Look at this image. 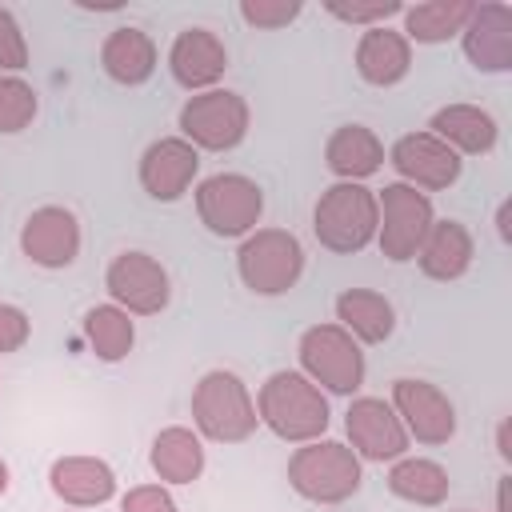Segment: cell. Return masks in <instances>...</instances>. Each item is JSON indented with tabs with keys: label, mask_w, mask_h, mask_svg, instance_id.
<instances>
[{
	"label": "cell",
	"mask_w": 512,
	"mask_h": 512,
	"mask_svg": "<svg viewBox=\"0 0 512 512\" xmlns=\"http://www.w3.org/2000/svg\"><path fill=\"white\" fill-rule=\"evenodd\" d=\"M256 416L280 440L308 444V440H320L328 428V400L304 372H272L260 388Z\"/></svg>",
	"instance_id": "1"
},
{
	"label": "cell",
	"mask_w": 512,
	"mask_h": 512,
	"mask_svg": "<svg viewBox=\"0 0 512 512\" xmlns=\"http://www.w3.org/2000/svg\"><path fill=\"white\" fill-rule=\"evenodd\" d=\"M192 420H196L200 436H208L216 444H240L260 424L244 380L236 372H224V368L200 376V384L192 392Z\"/></svg>",
	"instance_id": "2"
},
{
	"label": "cell",
	"mask_w": 512,
	"mask_h": 512,
	"mask_svg": "<svg viewBox=\"0 0 512 512\" xmlns=\"http://www.w3.org/2000/svg\"><path fill=\"white\" fill-rule=\"evenodd\" d=\"M288 484L312 504H340L360 488V460L340 440H308L288 460Z\"/></svg>",
	"instance_id": "3"
},
{
	"label": "cell",
	"mask_w": 512,
	"mask_h": 512,
	"mask_svg": "<svg viewBox=\"0 0 512 512\" xmlns=\"http://www.w3.org/2000/svg\"><path fill=\"white\" fill-rule=\"evenodd\" d=\"M376 224H380L376 196L364 184H352V180H340L328 192H320L316 212H312L316 240L324 248H332V252H344V256L360 252L364 244H372Z\"/></svg>",
	"instance_id": "4"
},
{
	"label": "cell",
	"mask_w": 512,
	"mask_h": 512,
	"mask_svg": "<svg viewBox=\"0 0 512 512\" xmlns=\"http://www.w3.org/2000/svg\"><path fill=\"white\" fill-rule=\"evenodd\" d=\"M240 280L260 296L288 292L304 272V248L284 228H256L236 252Z\"/></svg>",
	"instance_id": "5"
},
{
	"label": "cell",
	"mask_w": 512,
	"mask_h": 512,
	"mask_svg": "<svg viewBox=\"0 0 512 512\" xmlns=\"http://www.w3.org/2000/svg\"><path fill=\"white\" fill-rule=\"evenodd\" d=\"M300 364L312 384L352 396L364 384V352L340 324H316L300 336Z\"/></svg>",
	"instance_id": "6"
},
{
	"label": "cell",
	"mask_w": 512,
	"mask_h": 512,
	"mask_svg": "<svg viewBox=\"0 0 512 512\" xmlns=\"http://www.w3.org/2000/svg\"><path fill=\"white\" fill-rule=\"evenodd\" d=\"M196 212L216 236H248L264 212V192L240 172H216L196 188Z\"/></svg>",
	"instance_id": "7"
},
{
	"label": "cell",
	"mask_w": 512,
	"mask_h": 512,
	"mask_svg": "<svg viewBox=\"0 0 512 512\" xmlns=\"http://www.w3.org/2000/svg\"><path fill=\"white\" fill-rule=\"evenodd\" d=\"M180 132L192 148H212V152L236 148L248 132V104L228 88L196 92L180 108Z\"/></svg>",
	"instance_id": "8"
},
{
	"label": "cell",
	"mask_w": 512,
	"mask_h": 512,
	"mask_svg": "<svg viewBox=\"0 0 512 512\" xmlns=\"http://www.w3.org/2000/svg\"><path fill=\"white\" fill-rule=\"evenodd\" d=\"M376 212L380 252L388 260H412L432 228V200L408 184H384V192L376 196Z\"/></svg>",
	"instance_id": "9"
},
{
	"label": "cell",
	"mask_w": 512,
	"mask_h": 512,
	"mask_svg": "<svg viewBox=\"0 0 512 512\" xmlns=\"http://www.w3.org/2000/svg\"><path fill=\"white\" fill-rule=\"evenodd\" d=\"M104 284H108V296L116 300V308L136 312V316H156L172 296L164 264L152 260L148 252H120L108 264Z\"/></svg>",
	"instance_id": "10"
},
{
	"label": "cell",
	"mask_w": 512,
	"mask_h": 512,
	"mask_svg": "<svg viewBox=\"0 0 512 512\" xmlns=\"http://www.w3.org/2000/svg\"><path fill=\"white\" fill-rule=\"evenodd\" d=\"M344 428H348V440H352V452L372 460V464H384V460H400L404 448H408V432L396 416V408L380 396H360L348 404L344 412Z\"/></svg>",
	"instance_id": "11"
},
{
	"label": "cell",
	"mask_w": 512,
	"mask_h": 512,
	"mask_svg": "<svg viewBox=\"0 0 512 512\" xmlns=\"http://www.w3.org/2000/svg\"><path fill=\"white\" fill-rule=\"evenodd\" d=\"M392 408L404 424V432H412L420 444H448L456 432V408L452 400L428 384V380H396L392 384Z\"/></svg>",
	"instance_id": "12"
},
{
	"label": "cell",
	"mask_w": 512,
	"mask_h": 512,
	"mask_svg": "<svg viewBox=\"0 0 512 512\" xmlns=\"http://www.w3.org/2000/svg\"><path fill=\"white\" fill-rule=\"evenodd\" d=\"M20 248L40 268H68L80 252V224L68 208L44 204L20 228Z\"/></svg>",
	"instance_id": "13"
},
{
	"label": "cell",
	"mask_w": 512,
	"mask_h": 512,
	"mask_svg": "<svg viewBox=\"0 0 512 512\" xmlns=\"http://www.w3.org/2000/svg\"><path fill=\"white\" fill-rule=\"evenodd\" d=\"M392 168L408 180V188H448L460 176V156L436 140L432 132H408L392 144Z\"/></svg>",
	"instance_id": "14"
},
{
	"label": "cell",
	"mask_w": 512,
	"mask_h": 512,
	"mask_svg": "<svg viewBox=\"0 0 512 512\" xmlns=\"http://www.w3.org/2000/svg\"><path fill=\"white\" fill-rule=\"evenodd\" d=\"M196 168H200L196 148L188 140H180V136H164V140L144 148V156H140V184H144V192L152 200L168 204V200H180L188 192Z\"/></svg>",
	"instance_id": "15"
},
{
	"label": "cell",
	"mask_w": 512,
	"mask_h": 512,
	"mask_svg": "<svg viewBox=\"0 0 512 512\" xmlns=\"http://www.w3.org/2000/svg\"><path fill=\"white\" fill-rule=\"evenodd\" d=\"M464 56L480 72H508L512 68V8L500 0L476 4L464 24Z\"/></svg>",
	"instance_id": "16"
},
{
	"label": "cell",
	"mask_w": 512,
	"mask_h": 512,
	"mask_svg": "<svg viewBox=\"0 0 512 512\" xmlns=\"http://www.w3.org/2000/svg\"><path fill=\"white\" fill-rule=\"evenodd\" d=\"M168 68L176 76V84L184 88H212L224 68H228V52L220 44L216 32L208 28H184L176 40H172V52H168Z\"/></svg>",
	"instance_id": "17"
},
{
	"label": "cell",
	"mask_w": 512,
	"mask_h": 512,
	"mask_svg": "<svg viewBox=\"0 0 512 512\" xmlns=\"http://www.w3.org/2000/svg\"><path fill=\"white\" fill-rule=\"evenodd\" d=\"M408 68H412V48H408L404 32L376 24V28H368L360 36V44H356V72L368 84L392 88V84H400L408 76Z\"/></svg>",
	"instance_id": "18"
},
{
	"label": "cell",
	"mask_w": 512,
	"mask_h": 512,
	"mask_svg": "<svg viewBox=\"0 0 512 512\" xmlns=\"http://www.w3.org/2000/svg\"><path fill=\"white\" fill-rule=\"evenodd\" d=\"M48 480H52V492L64 504H76V508H96L116 492L112 468L96 456H60L52 464Z\"/></svg>",
	"instance_id": "19"
},
{
	"label": "cell",
	"mask_w": 512,
	"mask_h": 512,
	"mask_svg": "<svg viewBox=\"0 0 512 512\" xmlns=\"http://www.w3.org/2000/svg\"><path fill=\"white\" fill-rule=\"evenodd\" d=\"M416 260L428 280H460L472 264V232L460 220H432L424 244L416 248Z\"/></svg>",
	"instance_id": "20"
},
{
	"label": "cell",
	"mask_w": 512,
	"mask_h": 512,
	"mask_svg": "<svg viewBox=\"0 0 512 512\" xmlns=\"http://www.w3.org/2000/svg\"><path fill=\"white\" fill-rule=\"evenodd\" d=\"M324 164L340 176V180H364V176H372L380 164H384V144L376 140V132L372 128H364V124H340L332 136H328V144H324Z\"/></svg>",
	"instance_id": "21"
},
{
	"label": "cell",
	"mask_w": 512,
	"mask_h": 512,
	"mask_svg": "<svg viewBox=\"0 0 512 512\" xmlns=\"http://www.w3.org/2000/svg\"><path fill=\"white\" fill-rule=\"evenodd\" d=\"M100 64L116 84H144L156 72V44L144 28H112L100 48Z\"/></svg>",
	"instance_id": "22"
},
{
	"label": "cell",
	"mask_w": 512,
	"mask_h": 512,
	"mask_svg": "<svg viewBox=\"0 0 512 512\" xmlns=\"http://www.w3.org/2000/svg\"><path fill=\"white\" fill-rule=\"evenodd\" d=\"M336 320H340V328L352 340H364V344H380L396 328L392 304L380 292H372V288H348V292H340L336 296Z\"/></svg>",
	"instance_id": "23"
},
{
	"label": "cell",
	"mask_w": 512,
	"mask_h": 512,
	"mask_svg": "<svg viewBox=\"0 0 512 512\" xmlns=\"http://www.w3.org/2000/svg\"><path fill=\"white\" fill-rule=\"evenodd\" d=\"M432 136L444 140L452 152H492L496 144V120L476 104H448L432 116Z\"/></svg>",
	"instance_id": "24"
},
{
	"label": "cell",
	"mask_w": 512,
	"mask_h": 512,
	"mask_svg": "<svg viewBox=\"0 0 512 512\" xmlns=\"http://www.w3.org/2000/svg\"><path fill=\"white\" fill-rule=\"evenodd\" d=\"M152 472L168 484H192L204 472V444L192 428H164L152 440Z\"/></svg>",
	"instance_id": "25"
},
{
	"label": "cell",
	"mask_w": 512,
	"mask_h": 512,
	"mask_svg": "<svg viewBox=\"0 0 512 512\" xmlns=\"http://www.w3.org/2000/svg\"><path fill=\"white\" fill-rule=\"evenodd\" d=\"M472 0H424L404 8V40H420V44H444L456 32H464L468 16H472Z\"/></svg>",
	"instance_id": "26"
},
{
	"label": "cell",
	"mask_w": 512,
	"mask_h": 512,
	"mask_svg": "<svg viewBox=\"0 0 512 512\" xmlns=\"http://www.w3.org/2000/svg\"><path fill=\"white\" fill-rule=\"evenodd\" d=\"M388 488L392 496L408 500V504H424L436 508L448 496V472L436 460H420V456H400L388 472Z\"/></svg>",
	"instance_id": "27"
},
{
	"label": "cell",
	"mask_w": 512,
	"mask_h": 512,
	"mask_svg": "<svg viewBox=\"0 0 512 512\" xmlns=\"http://www.w3.org/2000/svg\"><path fill=\"white\" fill-rule=\"evenodd\" d=\"M84 336H88L92 352L112 364V360H124V356L132 352L136 328H132V320H128L124 308H116V304H96V308H88V316H84Z\"/></svg>",
	"instance_id": "28"
},
{
	"label": "cell",
	"mask_w": 512,
	"mask_h": 512,
	"mask_svg": "<svg viewBox=\"0 0 512 512\" xmlns=\"http://www.w3.org/2000/svg\"><path fill=\"white\" fill-rule=\"evenodd\" d=\"M36 116V92L20 76L0 72V132H24Z\"/></svg>",
	"instance_id": "29"
},
{
	"label": "cell",
	"mask_w": 512,
	"mask_h": 512,
	"mask_svg": "<svg viewBox=\"0 0 512 512\" xmlns=\"http://www.w3.org/2000/svg\"><path fill=\"white\" fill-rule=\"evenodd\" d=\"M28 68V44H24V32L16 24V16L0 4V72H20Z\"/></svg>",
	"instance_id": "30"
},
{
	"label": "cell",
	"mask_w": 512,
	"mask_h": 512,
	"mask_svg": "<svg viewBox=\"0 0 512 512\" xmlns=\"http://www.w3.org/2000/svg\"><path fill=\"white\" fill-rule=\"evenodd\" d=\"M332 16H340V20H348V24H368V28H376L380 20H388V16H396V12H404L396 0H368V4H348V0H328L324 4Z\"/></svg>",
	"instance_id": "31"
},
{
	"label": "cell",
	"mask_w": 512,
	"mask_h": 512,
	"mask_svg": "<svg viewBox=\"0 0 512 512\" xmlns=\"http://www.w3.org/2000/svg\"><path fill=\"white\" fill-rule=\"evenodd\" d=\"M240 16L256 28H284L288 20L300 16V0H244Z\"/></svg>",
	"instance_id": "32"
},
{
	"label": "cell",
	"mask_w": 512,
	"mask_h": 512,
	"mask_svg": "<svg viewBox=\"0 0 512 512\" xmlns=\"http://www.w3.org/2000/svg\"><path fill=\"white\" fill-rule=\"evenodd\" d=\"M120 512H176V500L160 484H136L124 492Z\"/></svg>",
	"instance_id": "33"
},
{
	"label": "cell",
	"mask_w": 512,
	"mask_h": 512,
	"mask_svg": "<svg viewBox=\"0 0 512 512\" xmlns=\"http://www.w3.org/2000/svg\"><path fill=\"white\" fill-rule=\"evenodd\" d=\"M28 332H32L28 316L16 304H0V356L24 348L28 344Z\"/></svg>",
	"instance_id": "34"
},
{
	"label": "cell",
	"mask_w": 512,
	"mask_h": 512,
	"mask_svg": "<svg viewBox=\"0 0 512 512\" xmlns=\"http://www.w3.org/2000/svg\"><path fill=\"white\" fill-rule=\"evenodd\" d=\"M496 444H500V460H504V464H512V440H508V420L500 424V432H496Z\"/></svg>",
	"instance_id": "35"
},
{
	"label": "cell",
	"mask_w": 512,
	"mask_h": 512,
	"mask_svg": "<svg viewBox=\"0 0 512 512\" xmlns=\"http://www.w3.org/2000/svg\"><path fill=\"white\" fill-rule=\"evenodd\" d=\"M496 504H500V512H512V508H508V476L500 480V496H496Z\"/></svg>",
	"instance_id": "36"
},
{
	"label": "cell",
	"mask_w": 512,
	"mask_h": 512,
	"mask_svg": "<svg viewBox=\"0 0 512 512\" xmlns=\"http://www.w3.org/2000/svg\"><path fill=\"white\" fill-rule=\"evenodd\" d=\"M496 220H500V236L508 240V204H500V216Z\"/></svg>",
	"instance_id": "37"
},
{
	"label": "cell",
	"mask_w": 512,
	"mask_h": 512,
	"mask_svg": "<svg viewBox=\"0 0 512 512\" xmlns=\"http://www.w3.org/2000/svg\"><path fill=\"white\" fill-rule=\"evenodd\" d=\"M4 492H8V464L0 460V496H4Z\"/></svg>",
	"instance_id": "38"
}]
</instances>
